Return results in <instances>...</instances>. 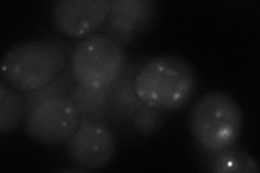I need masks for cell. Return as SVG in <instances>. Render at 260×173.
Segmentation results:
<instances>
[{
  "instance_id": "6da1fadb",
  "label": "cell",
  "mask_w": 260,
  "mask_h": 173,
  "mask_svg": "<svg viewBox=\"0 0 260 173\" xmlns=\"http://www.w3.org/2000/svg\"><path fill=\"white\" fill-rule=\"evenodd\" d=\"M134 86L143 105L164 113L188 105L197 92L198 78L191 65L175 55H157L143 60Z\"/></svg>"
},
{
  "instance_id": "7a4b0ae2",
  "label": "cell",
  "mask_w": 260,
  "mask_h": 173,
  "mask_svg": "<svg viewBox=\"0 0 260 173\" xmlns=\"http://www.w3.org/2000/svg\"><path fill=\"white\" fill-rule=\"evenodd\" d=\"M69 56L51 40H27L8 50L2 63V77L21 92L50 84L67 70Z\"/></svg>"
},
{
  "instance_id": "3957f363",
  "label": "cell",
  "mask_w": 260,
  "mask_h": 173,
  "mask_svg": "<svg viewBox=\"0 0 260 173\" xmlns=\"http://www.w3.org/2000/svg\"><path fill=\"white\" fill-rule=\"evenodd\" d=\"M194 141L204 153L234 147L243 130V112L234 97L222 91L203 95L190 115Z\"/></svg>"
},
{
  "instance_id": "277c9868",
  "label": "cell",
  "mask_w": 260,
  "mask_h": 173,
  "mask_svg": "<svg viewBox=\"0 0 260 173\" xmlns=\"http://www.w3.org/2000/svg\"><path fill=\"white\" fill-rule=\"evenodd\" d=\"M127 64L124 47L100 32L81 39L70 57L75 81L94 89L113 86Z\"/></svg>"
},
{
  "instance_id": "5b68a950",
  "label": "cell",
  "mask_w": 260,
  "mask_h": 173,
  "mask_svg": "<svg viewBox=\"0 0 260 173\" xmlns=\"http://www.w3.org/2000/svg\"><path fill=\"white\" fill-rule=\"evenodd\" d=\"M81 121V115L69 96L49 98L38 104L24 120L26 133L45 145L67 143Z\"/></svg>"
},
{
  "instance_id": "8992f818",
  "label": "cell",
  "mask_w": 260,
  "mask_h": 173,
  "mask_svg": "<svg viewBox=\"0 0 260 173\" xmlns=\"http://www.w3.org/2000/svg\"><path fill=\"white\" fill-rule=\"evenodd\" d=\"M116 151V140L107 121L81 117L80 125L67 142L65 152L76 167L85 171L109 166Z\"/></svg>"
},
{
  "instance_id": "52a82bcc",
  "label": "cell",
  "mask_w": 260,
  "mask_h": 173,
  "mask_svg": "<svg viewBox=\"0 0 260 173\" xmlns=\"http://www.w3.org/2000/svg\"><path fill=\"white\" fill-rule=\"evenodd\" d=\"M113 0H58L52 5V22L64 36L84 39L101 29Z\"/></svg>"
},
{
  "instance_id": "ba28073f",
  "label": "cell",
  "mask_w": 260,
  "mask_h": 173,
  "mask_svg": "<svg viewBox=\"0 0 260 173\" xmlns=\"http://www.w3.org/2000/svg\"><path fill=\"white\" fill-rule=\"evenodd\" d=\"M157 12L158 4L152 0H113L100 34L124 47L151 28Z\"/></svg>"
},
{
  "instance_id": "9c48e42d",
  "label": "cell",
  "mask_w": 260,
  "mask_h": 173,
  "mask_svg": "<svg viewBox=\"0 0 260 173\" xmlns=\"http://www.w3.org/2000/svg\"><path fill=\"white\" fill-rule=\"evenodd\" d=\"M142 62L143 60H137L127 64L111 88L107 105L100 113L89 118L113 122L128 121L132 118L133 115L143 105L138 97L134 86L135 75Z\"/></svg>"
},
{
  "instance_id": "30bf717a",
  "label": "cell",
  "mask_w": 260,
  "mask_h": 173,
  "mask_svg": "<svg viewBox=\"0 0 260 173\" xmlns=\"http://www.w3.org/2000/svg\"><path fill=\"white\" fill-rule=\"evenodd\" d=\"M205 156L206 168L211 172L257 173L259 171L258 163L253 156L234 147L217 153H205Z\"/></svg>"
},
{
  "instance_id": "8fae6325",
  "label": "cell",
  "mask_w": 260,
  "mask_h": 173,
  "mask_svg": "<svg viewBox=\"0 0 260 173\" xmlns=\"http://www.w3.org/2000/svg\"><path fill=\"white\" fill-rule=\"evenodd\" d=\"M77 82L73 76V73L71 70L70 64L68 65L67 70H65L62 75H60L58 78H55L50 84H48L42 88H38L36 90L28 92H23L22 98L24 104V119L29 115V113L35 109V107L44 101L49 100L52 97L58 96H69L72 92V90L74 89Z\"/></svg>"
},
{
  "instance_id": "7c38bea8",
  "label": "cell",
  "mask_w": 260,
  "mask_h": 173,
  "mask_svg": "<svg viewBox=\"0 0 260 173\" xmlns=\"http://www.w3.org/2000/svg\"><path fill=\"white\" fill-rule=\"evenodd\" d=\"M24 119L22 95L6 84L0 82V133L9 134Z\"/></svg>"
},
{
  "instance_id": "4fadbf2b",
  "label": "cell",
  "mask_w": 260,
  "mask_h": 173,
  "mask_svg": "<svg viewBox=\"0 0 260 173\" xmlns=\"http://www.w3.org/2000/svg\"><path fill=\"white\" fill-rule=\"evenodd\" d=\"M111 88L112 86L105 89H94L76 84L70 98L76 105L81 117H90L100 113L107 105Z\"/></svg>"
},
{
  "instance_id": "5bb4252c",
  "label": "cell",
  "mask_w": 260,
  "mask_h": 173,
  "mask_svg": "<svg viewBox=\"0 0 260 173\" xmlns=\"http://www.w3.org/2000/svg\"><path fill=\"white\" fill-rule=\"evenodd\" d=\"M129 121L130 127L135 133L149 137L159 132L165 121V113L146 105H142L133 115Z\"/></svg>"
}]
</instances>
